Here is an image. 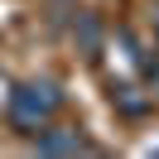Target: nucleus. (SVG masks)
I'll list each match as a JSON object with an SVG mask.
<instances>
[{"label":"nucleus","mask_w":159,"mask_h":159,"mask_svg":"<svg viewBox=\"0 0 159 159\" xmlns=\"http://www.w3.org/2000/svg\"><path fill=\"white\" fill-rule=\"evenodd\" d=\"M63 111V92L58 82L39 77V82H20V87L10 92V101H5V116H10V125L20 130V135H39L48 120H58Z\"/></svg>","instance_id":"f257e3e1"},{"label":"nucleus","mask_w":159,"mask_h":159,"mask_svg":"<svg viewBox=\"0 0 159 159\" xmlns=\"http://www.w3.org/2000/svg\"><path fill=\"white\" fill-rule=\"evenodd\" d=\"M154 34H159V15H154Z\"/></svg>","instance_id":"20e7f679"},{"label":"nucleus","mask_w":159,"mask_h":159,"mask_svg":"<svg viewBox=\"0 0 159 159\" xmlns=\"http://www.w3.org/2000/svg\"><path fill=\"white\" fill-rule=\"evenodd\" d=\"M34 154H48V159H77V154H97V145L87 140V130H82V125L48 120V125L34 135Z\"/></svg>","instance_id":"f03ea898"},{"label":"nucleus","mask_w":159,"mask_h":159,"mask_svg":"<svg viewBox=\"0 0 159 159\" xmlns=\"http://www.w3.org/2000/svg\"><path fill=\"white\" fill-rule=\"evenodd\" d=\"M10 92H15V82L5 77V72H0V106H5V101H10Z\"/></svg>","instance_id":"7ed1b4c3"}]
</instances>
